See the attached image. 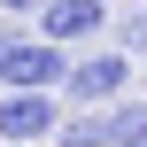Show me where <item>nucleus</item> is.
I'll return each mask as SVG.
<instances>
[{
    "label": "nucleus",
    "instance_id": "obj_4",
    "mask_svg": "<svg viewBox=\"0 0 147 147\" xmlns=\"http://www.w3.org/2000/svg\"><path fill=\"white\" fill-rule=\"evenodd\" d=\"M101 23H109V0H47L39 8V39H54V47H78Z\"/></svg>",
    "mask_w": 147,
    "mask_h": 147
},
{
    "label": "nucleus",
    "instance_id": "obj_5",
    "mask_svg": "<svg viewBox=\"0 0 147 147\" xmlns=\"http://www.w3.org/2000/svg\"><path fill=\"white\" fill-rule=\"evenodd\" d=\"M47 140H62V147H109V109H70V116H54Z\"/></svg>",
    "mask_w": 147,
    "mask_h": 147
},
{
    "label": "nucleus",
    "instance_id": "obj_9",
    "mask_svg": "<svg viewBox=\"0 0 147 147\" xmlns=\"http://www.w3.org/2000/svg\"><path fill=\"white\" fill-rule=\"evenodd\" d=\"M140 31H147V8H140Z\"/></svg>",
    "mask_w": 147,
    "mask_h": 147
},
{
    "label": "nucleus",
    "instance_id": "obj_8",
    "mask_svg": "<svg viewBox=\"0 0 147 147\" xmlns=\"http://www.w3.org/2000/svg\"><path fill=\"white\" fill-rule=\"evenodd\" d=\"M16 39H23V31H16V16H0V54H8Z\"/></svg>",
    "mask_w": 147,
    "mask_h": 147
},
{
    "label": "nucleus",
    "instance_id": "obj_7",
    "mask_svg": "<svg viewBox=\"0 0 147 147\" xmlns=\"http://www.w3.org/2000/svg\"><path fill=\"white\" fill-rule=\"evenodd\" d=\"M47 0H0V16H39Z\"/></svg>",
    "mask_w": 147,
    "mask_h": 147
},
{
    "label": "nucleus",
    "instance_id": "obj_2",
    "mask_svg": "<svg viewBox=\"0 0 147 147\" xmlns=\"http://www.w3.org/2000/svg\"><path fill=\"white\" fill-rule=\"evenodd\" d=\"M62 70H70V47H54V39H39V31H23V39L0 54V85H23V93H54Z\"/></svg>",
    "mask_w": 147,
    "mask_h": 147
},
{
    "label": "nucleus",
    "instance_id": "obj_6",
    "mask_svg": "<svg viewBox=\"0 0 147 147\" xmlns=\"http://www.w3.org/2000/svg\"><path fill=\"white\" fill-rule=\"evenodd\" d=\"M109 147H147V101H132V93L109 101Z\"/></svg>",
    "mask_w": 147,
    "mask_h": 147
},
{
    "label": "nucleus",
    "instance_id": "obj_3",
    "mask_svg": "<svg viewBox=\"0 0 147 147\" xmlns=\"http://www.w3.org/2000/svg\"><path fill=\"white\" fill-rule=\"evenodd\" d=\"M62 116V93H23V85H0V147H23V140H47Z\"/></svg>",
    "mask_w": 147,
    "mask_h": 147
},
{
    "label": "nucleus",
    "instance_id": "obj_1",
    "mask_svg": "<svg viewBox=\"0 0 147 147\" xmlns=\"http://www.w3.org/2000/svg\"><path fill=\"white\" fill-rule=\"evenodd\" d=\"M70 109H109L116 93H132V54L124 47H109V54H78L70 70H62V85H54Z\"/></svg>",
    "mask_w": 147,
    "mask_h": 147
}]
</instances>
